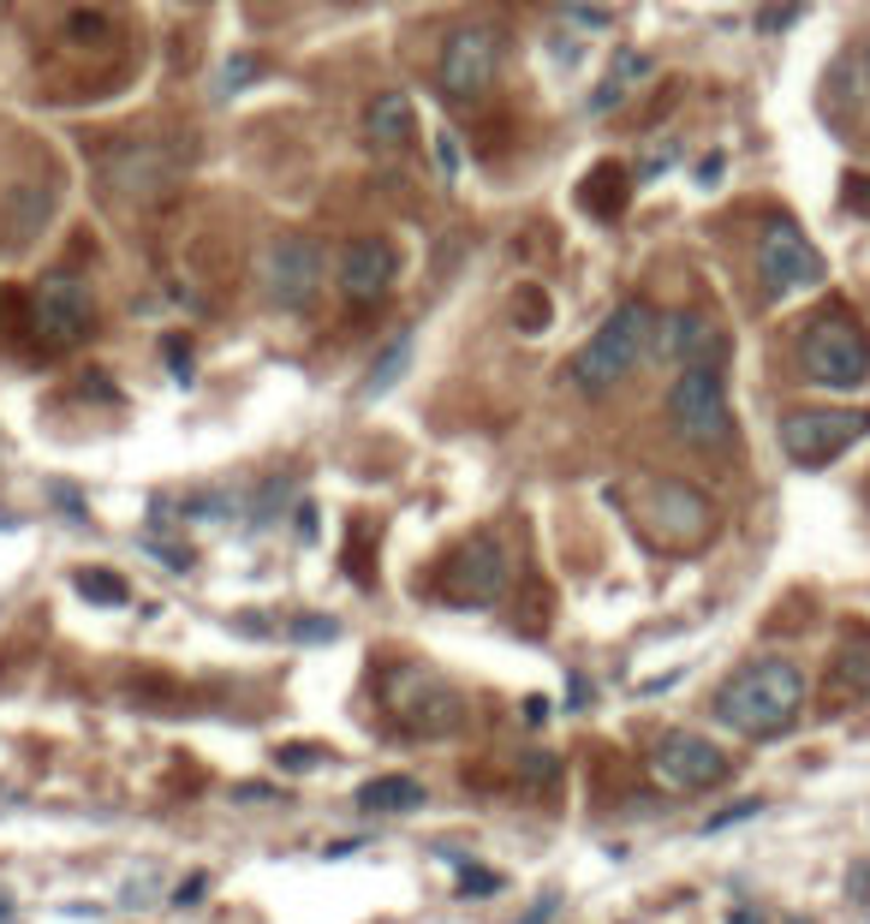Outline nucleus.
Instances as JSON below:
<instances>
[{"label": "nucleus", "instance_id": "cd10ccee", "mask_svg": "<svg viewBox=\"0 0 870 924\" xmlns=\"http://www.w3.org/2000/svg\"><path fill=\"white\" fill-rule=\"evenodd\" d=\"M292 638H299V644H334V638H341V626H334L329 614H299V621H292Z\"/></svg>", "mask_w": 870, "mask_h": 924}, {"label": "nucleus", "instance_id": "2eb2a0df", "mask_svg": "<svg viewBox=\"0 0 870 924\" xmlns=\"http://www.w3.org/2000/svg\"><path fill=\"white\" fill-rule=\"evenodd\" d=\"M651 358H668L680 370H691V364H721L728 358V341H721V329L703 311H668V316H656Z\"/></svg>", "mask_w": 870, "mask_h": 924}, {"label": "nucleus", "instance_id": "ddd939ff", "mask_svg": "<svg viewBox=\"0 0 870 924\" xmlns=\"http://www.w3.org/2000/svg\"><path fill=\"white\" fill-rule=\"evenodd\" d=\"M436 591L448 597L453 609H490V603H501V591H507V549H501L495 537L460 542V549L441 561Z\"/></svg>", "mask_w": 870, "mask_h": 924}, {"label": "nucleus", "instance_id": "7c9ffc66", "mask_svg": "<svg viewBox=\"0 0 870 924\" xmlns=\"http://www.w3.org/2000/svg\"><path fill=\"white\" fill-rule=\"evenodd\" d=\"M66 36L72 42H108V19H101V12H72Z\"/></svg>", "mask_w": 870, "mask_h": 924}, {"label": "nucleus", "instance_id": "f704fd0d", "mask_svg": "<svg viewBox=\"0 0 870 924\" xmlns=\"http://www.w3.org/2000/svg\"><path fill=\"white\" fill-rule=\"evenodd\" d=\"M346 573L358 579V584H370V561H364V531L352 537V549H346Z\"/></svg>", "mask_w": 870, "mask_h": 924}, {"label": "nucleus", "instance_id": "9b49d317", "mask_svg": "<svg viewBox=\"0 0 870 924\" xmlns=\"http://www.w3.org/2000/svg\"><path fill=\"white\" fill-rule=\"evenodd\" d=\"M758 281L770 299H787V292H805L823 281V257L817 245L805 239V227L793 215H770L758 233Z\"/></svg>", "mask_w": 870, "mask_h": 924}, {"label": "nucleus", "instance_id": "a878e982", "mask_svg": "<svg viewBox=\"0 0 870 924\" xmlns=\"http://www.w3.org/2000/svg\"><path fill=\"white\" fill-rule=\"evenodd\" d=\"M72 584H78V597H90V603H101V609H120L126 603V579L120 573H108V567H84V573L78 579H72Z\"/></svg>", "mask_w": 870, "mask_h": 924}, {"label": "nucleus", "instance_id": "6ab92c4d", "mask_svg": "<svg viewBox=\"0 0 870 924\" xmlns=\"http://www.w3.org/2000/svg\"><path fill=\"white\" fill-rule=\"evenodd\" d=\"M579 209L584 215H597V222H621V209H626V197H632V173L626 168H614V161H597L591 173L579 180Z\"/></svg>", "mask_w": 870, "mask_h": 924}, {"label": "nucleus", "instance_id": "dca6fc26", "mask_svg": "<svg viewBox=\"0 0 870 924\" xmlns=\"http://www.w3.org/2000/svg\"><path fill=\"white\" fill-rule=\"evenodd\" d=\"M400 275V251L388 239H352L341 251V292L352 304H376Z\"/></svg>", "mask_w": 870, "mask_h": 924}, {"label": "nucleus", "instance_id": "20e7f679", "mask_svg": "<svg viewBox=\"0 0 870 924\" xmlns=\"http://www.w3.org/2000/svg\"><path fill=\"white\" fill-rule=\"evenodd\" d=\"M668 418L691 448L721 453L733 448V406H728V383H721V364H691L674 376L668 388Z\"/></svg>", "mask_w": 870, "mask_h": 924}, {"label": "nucleus", "instance_id": "2f4dec72", "mask_svg": "<svg viewBox=\"0 0 870 924\" xmlns=\"http://www.w3.org/2000/svg\"><path fill=\"white\" fill-rule=\"evenodd\" d=\"M161 352H168V370H173V383H191V346L180 341V334H173V341L161 346Z\"/></svg>", "mask_w": 870, "mask_h": 924}, {"label": "nucleus", "instance_id": "393cba45", "mask_svg": "<svg viewBox=\"0 0 870 924\" xmlns=\"http://www.w3.org/2000/svg\"><path fill=\"white\" fill-rule=\"evenodd\" d=\"M257 78H269V61L262 54H233L227 66H221V78H215V96L227 101V96H239V90H250Z\"/></svg>", "mask_w": 870, "mask_h": 924}, {"label": "nucleus", "instance_id": "0eeeda50", "mask_svg": "<svg viewBox=\"0 0 870 924\" xmlns=\"http://www.w3.org/2000/svg\"><path fill=\"white\" fill-rule=\"evenodd\" d=\"M322 275H329V251H322L311 233H280L269 251H262V262H257L262 299H269L275 311H287V316L311 311L316 292H322Z\"/></svg>", "mask_w": 870, "mask_h": 924}, {"label": "nucleus", "instance_id": "f8f14e48", "mask_svg": "<svg viewBox=\"0 0 870 924\" xmlns=\"http://www.w3.org/2000/svg\"><path fill=\"white\" fill-rule=\"evenodd\" d=\"M728 752H721L716 740H703V733H691V728H674V733H662V740L651 745V775L668 794H710V787L728 782Z\"/></svg>", "mask_w": 870, "mask_h": 924}, {"label": "nucleus", "instance_id": "f3484780", "mask_svg": "<svg viewBox=\"0 0 870 924\" xmlns=\"http://www.w3.org/2000/svg\"><path fill=\"white\" fill-rule=\"evenodd\" d=\"M418 131V114H411V96L406 90H382L370 108H364V143L376 155H400Z\"/></svg>", "mask_w": 870, "mask_h": 924}, {"label": "nucleus", "instance_id": "39448f33", "mask_svg": "<svg viewBox=\"0 0 870 924\" xmlns=\"http://www.w3.org/2000/svg\"><path fill=\"white\" fill-rule=\"evenodd\" d=\"M382 710L406 733H418V740H441V733H453L465 722V698L448 680H436L430 668H394L382 680Z\"/></svg>", "mask_w": 870, "mask_h": 924}, {"label": "nucleus", "instance_id": "f257e3e1", "mask_svg": "<svg viewBox=\"0 0 870 924\" xmlns=\"http://www.w3.org/2000/svg\"><path fill=\"white\" fill-rule=\"evenodd\" d=\"M799 710H805V674L787 656H763L716 692V722L740 740H781L799 722Z\"/></svg>", "mask_w": 870, "mask_h": 924}, {"label": "nucleus", "instance_id": "9d476101", "mask_svg": "<svg viewBox=\"0 0 870 924\" xmlns=\"http://www.w3.org/2000/svg\"><path fill=\"white\" fill-rule=\"evenodd\" d=\"M180 173H185V161L173 150H161V143H120V150L101 155V192L114 203H126V209H138V203L168 197L180 185Z\"/></svg>", "mask_w": 870, "mask_h": 924}, {"label": "nucleus", "instance_id": "423d86ee", "mask_svg": "<svg viewBox=\"0 0 870 924\" xmlns=\"http://www.w3.org/2000/svg\"><path fill=\"white\" fill-rule=\"evenodd\" d=\"M870 436V412L859 406H799V412L781 418V448H787L793 465L817 472V465H835L847 448H859Z\"/></svg>", "mask_w": 870, "mask_h": 924}, {"label": "nucleus", "instance_id": "473e14b6", "mask_svg": "<svg viewBox=\"0 0 870 924\" xmlns=\"http://www.w3.org/2000/svg\"><path fill=\"white\" fill-rule=\"evenodd\" d=\"M840 197H847V209H859V215H870V180L864 173H852L847 185H840Z\"/></svg>", "mask_w": 870, "mask_h": 924}, {"label": "nucleus", "instance_id": "bb28decb", "mask_svg": "<svg viewBox=\"0 0 870 924\" xmlns=\"http://www.w3.org/2000/svg\"><path fill=\"white\" fill-rule=\"evenodd\" d=\"M513 322H519L525 334H543V329H549V292H543V287H519V292H513Z\"/></svg>", "mask_w": 870, "mask_h": 924}, {"label": "nucleus", "instance_id": "58836bf2", "mask_svg": "<svg viewBox=\"0 0 870 924\" xmlns=\"http://www.w3.org/2000/svg\"><path fill=\"white\" fill-rule=\"evenodd\" d=\"M728 924H758V918H751V913H733V918H728Z\"/></svg>", "mask_w": 870, "mask_h": 924}, {"label": "nucleus", "instance_id": "e433bc0d", "mask_svg": "<svg viewBox=\"0 0 870 924\" xmlns=\"http://www.w3.org/2000/svg\"><path fill=\"white\" fill-rule=\"evenodd\" d=\"M525 722H530V728L549 722V698H525Z\"/></svg>", "mask_w": 870, "mask_h": 924}, {"label": "nucleus", "instance_id": "ea45409f", "mask_svg": "<svg viewBox=\"0 0 870 924\" xmlns=\"http://www.w3.org/2000/svg\"><path fill=\"white\" fill-rule=\"evenodd\" d=\"M864 90H870V54H864Z\"/></svg>", "mask_w": 870, "mask_h": 924}, {"label": "nucleus", "instance_id": "72a5a7b5", "mask_svg": "<svg viewBox=\"0 0 870 924\" xmlns=\"http://www.w3.org/2000/svg\"><path fill=\"white\" fill-rule=\"evenodd\" d=\"M460 864V859H453ZM460 889H477V894H495L501 889V877L495 871H471V864H460Z\"/></svg>", "mask_w": 870, "mask_h": 924}, {"label": "nucleus", "instance_id": "6e6552de", "mask_svg": "<svg viewBox=\"0 0 870 924\" xmlns=\"http://www.w3.org/2000/svg\"><path fill=\"white\" fill-rule=\"evenodd\" d=\"M495 72H501V31L495 24H460V31H448V42H441V54H436V90L441 96L471 108V101L490 96Z\"/></svg>", "mask_w": 870, "mask_h": 924}, {"label": "nucleus", "instance_id": "7ed1b4c3", "mask_svg": "<svg viewBox=\"0 0 870 924\" xmlns=\"http://www.w3.org/2000/svg\"><path fill=\"white\" fill-rule=\"evenodd\" d=\"M799 370H805V383L835 388V394L864 388V383H870V334H864L847 311L817 316V322L799 334Z\"/></svg>", "mask_w": 870, "mask_h": 924}, {"label": "nucleus", "instance_id": "c9c22d12", "mask_svg": "<svg viewBox=\"0 0 870 924\" xmlns=\"http://www.w3.org/2000/svg\"><path fill=\"white\" fill-rule=\"evenodd\" d=\"M721 161H728V155H721V150L698 161V185H716V180H721Z\"/></svg>", "mask_w": 870, "mask_h": 924}, {"label": "nucleus", "instance_id": "4be33fe9", "mask_svg": "<svg viewBox=\"0 0 870 924\" xmlns=\"http://www.w3.org/2000/svg\"><path fill=\"white\" fill-rule=\"evenodd\" d=\"M406 364H411V334H394V341L382 346V358L370 364V376H364L358 400H376V394H388V388L406 376Z\"/></svg>", "mask_w": 870, "mask_h": 924}, {"label": "nucleus", "instance_id": "a211bd4d", "mask_svg": "<svg viewBox=\"0 0 870 924\" xmlns=\"http://www.w3.org/2000/svg\"><path fill=\"white\" fill-rule=\"evenodd\" d=\"M859 698H870V638H847L835 651L823 703H829V710H847V703H859Z\"/></svg>", "mask_w": 870, "mask_h": 924}, {"label": "nucleus", "instance_id": "4c0bfd02", "mask_svg": "<svg viewBox=\"0 0 870 924\" xmlns=\"http://www.w3.org/2000/svg\"><path fill=\"white\" fill-rule=\"evenodd\" d=\"M197 894H203V877H191V883H180V894H173V901L185 906V901H197Z\"/></svg>", "mask_w": 870, "mask_h": 924}, {"label": "nucleus", "instance_id": "412c9836", "mask_svg": "<svg viewBox=\"0 0 870 924\" xmlns=\"http://www.w3.org/2000/svg\"><path fill=\"white\" fill-rule=\"evenodd\" d=\"M644 78H651V61H644V54H632V49H626V54H614V72L597 84V96H591V114L621 108L626 90H632V84H644Z\"/></svg>", "mask_w": 870, "mask_h": 924}, {"label": "nucleus", "instance_id": "1a4fd4ad", "mask_svg": "<svg viewBox=\"0 0 870 924\" xmlns=\"http://www.w3.org/2000/svg\"><path fill=\"white\" fill-rule=\"evenodd\" d=\"M31 334L42 346H78L84 334L96 329V292L84 275L72 269H49L42 281L31 287Z\"/></svg>", "mask_w": 870, "mask_h": 924}, {"label": "nucleus", "instance_id": "4468645a", "mask_svg": "<svg viewBox=\"0 0 870 924\" xmlns=\"http://www.w3.org/2000/svg\"><path fill=\"white\" fill-rule=\"evenodd\" d=\"M644 525L668 542V549H698L716 525V507L703 502V490H691L680 477H662L644 490Z\"/></svg>", "mask_w": 870, "mask_h": 924}, {"label": "nucleus", "instance_id": "c756f323", "mask_svg": "<svg viewBox=\"0 0 870 924\" xmlns=\"http://www.w3.org/2000/svg\"><path fill=\"white\" fill-rule=\"evenodd\" d=\"M275 764H287V770H316V764H329V745H280Z\"/></svg>", "mask_w": 870, "mask_h": 924}, {"label": "nucleus", "instance_id": "f03ea898", "mask_svg": "<svg viewBox=\"0 0 870 924\" xmlns=\"http://www.w3.org/2000/svg\"><path fill=\"white\" fill-rule=\"evenodd\" d=\"M651 346H656V311L644 299H626L591 341L572 352L567 383L579 394H614L644 358H651Z\"/></svg>", "mask_w": 870, "mask_h": 924}, {"label": "nucleus", "instance_id": "5701e85b", "mask_svg": "<svg viewBox=\"0 0 870 924\" xmlns=\"http://www.w3.org/2000/svg\"><path fill=\"white\" fill-rule=\"evenodd\" d=\"M513 782H519V794H537V799H549L560 794V782H567V764L549 752H537V758H519V770H513Z\"/></svg>", "mask_w": 870, "mask_h": 924}, {"label": "nucleus", "instance_id": "b1692460", "mask_svg": "<svg viewBox=\"0 0 870 924\" xmlns=\"http://www.w3.org/2000/svg\"><path fill=\"white\" fill-rule=\"evenodd\" d=\"M49 209H54V197L36 192V185H24V192L12 197V239H31L36 227H49Z\"/></svg>", "mask_w": 870, "mask_h": 924}, {"label": "nucleus", "instance_id": "aec40b11", "mask_svg": "<svg viewBox=\"0 0 870 924\" xmlns=\"http://www.w3.org/2000/svg\"><path fill=\"white\" fill-rule=\"evenodd\" d=\"M358 805H364V812H388V817L418 812V805H423V782H411V775H376V782L358 787Z\"/></svg>", "mask_w": 870, "mask_h": 924}, {"label": "nucleus", "instance_id": "c85d7f7f", "mask_svg": "<svg viewBox=\"0 0 870 924\" xmlns=\"http://www.w3.org/2000/svg\"><path fill=\"white\" fill-rule=\"evenodd\" d=\"M460 168H465V155H460V143H453V131H436V173L441 180H460Z\"/></svg>", "mask_w": 870, "mask_h": 924}]
</instances>
